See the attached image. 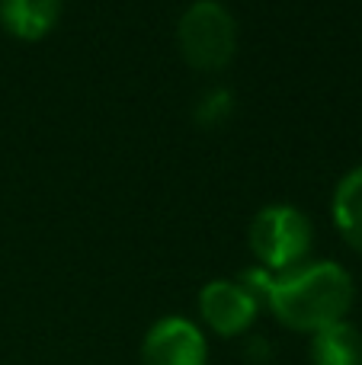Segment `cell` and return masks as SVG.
I'll list each match as a JSON object with an SVG mask.
<instances>
[{"label": "cell", "mask_w": 362, "mask_h": 365, "mask_svg": "<svg viewBox=\"0 0 362 365\" xmlns=\"http://www.w3.org/2000/svg\"><path fill=\"white\" fill-rule=\"evenodd\" d=\"M241 282L299 334H318L331 324L346 321L356 295L350 272L331 259L295 266L289 272H267L254 266L241 276Z\"/></svg>", "instance_id": "cell-1"}, {"label": "cell", "mask_w": 362, "mask_h": 365, "mask_svg": "<svg viewBox=\"0 0 362 365\" xmlns=\"http://www.w3.org/2000/svg\"><path fill=\"white\" fill-rule=\"evenodd\" d=\"M250 250L260 259V269L289 272L311 250V225L292 205H269L250 225Z\"/></svg>", "instance_id": "cell-3"}, {"label": "cell", "mask_w": 362, "mask_h": 365, "mask_svg": "<svg viewBox=\"0 0 362 365\" xmlns=\"http://www.w3.org/2000/svg\"><path fill=\"white\" fill-rule=\"evenodd\" d=\"M333 221L346 244L362 253V164L353 167L333 189Z\"/></svg>", "instance_id": "cell-8"}, {"label": "cell", "mask_w": 362, "mask_h": 365, "mask_svg": "<svg viewBox=\"0 0 362 365\" xmlns=\"http://www.w3.org/2000/svg\"><path fill=\"white\" fill-rule=\"evenodd\" d=\"M205 334L186 317H160L141 340V365H205Z\"/></svg>", "instance_id": "cell-4"}, {"label": "cell", "mask_w": 362, "mask_h": 365, "mask_svg": "<svg viewBox=\"0 0 362 365\" xmlns=\"http://www.w3.org/2000/svg\"><path fill=\"white\" fill-rule=\"evenodd\" d=\"M231 109H234V100H231L228 90H212V93H202V100H199L196 122L199 125H218L231 115Z\"/></svg>", "instance_id": "cell-9"}, {"label": "cell", "mask_w": 362, "mask_h": 365, "mask_svg": "<svg viewBox=\"0 0 362 365\" xmlns=\"http://www.w3.org/2000/svg\"><path fill=\"white\" fill-rule=\"evenodd\" d=\"M177 42L186 64L196 71H222L237 51L234 16L218 0H196L180 16Z\"/></svg>", "instance_id": "cell-2"}, {"label": "cell", "mask_w": 362, "mask_h": 365, "mask_svg": "<svg viewBox=\"0 0 362 365\" xmlns=\"http://www.w3.org/2000/svg\"><path fill=\"white\" fill-rule=\"evenodd\" d=\"M199 314L218 336H241L260 314V298L244 282L215 279L199 292Z\"/></svg>", "instance_id": "cell-5"}, {"label": "cell", "mask_w": 362, "mask_h": 365, "mask_svg": "<svg viewBox=\"0 0 362 365\" xmlns=\"http://www.w3.org/2000/svg\"><path fill=\"white\" fill-rule=\"evenodd\" d=\"M61 16V0H0V23L26 42L48 36Z\"/></svg>", "instance_id": "cell-6"}, {"label": "cell", "mask_w": 362, "mask_h": 365, "mask_svg": "<svg viewBox=\"0 0 362 365\" xmlns=\"http://www.w3.org/2000/svg\"><path fill=\"white\" fill-rule=\"evenodd\" d=\"M311 365H362V334L350 321L311 334Z\"/></svg>", "instance_id": "cell-7"}]
</instances>
